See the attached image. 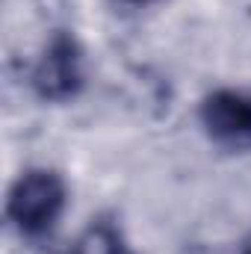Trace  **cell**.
<instances>
[{
    "label": "cell",
    "mask_w": 251,
    "mask_h": 254,
    "mask_svg": "<svg viewBox=\"0 0 251 254\" xmlns=\"http://www.w3.org/2000/svg\"><path fill=\"white\" fill-rule=\"evenodd\" d=\"M68 190L54 169H27L9 187L6 222L27 240L48 237L65 213Z\"/></svg>",
    "instance_id": "1"
},
{
    "label": "cell",
    "mask_w": 251,
    "mask_h": 254,
    "mask_svg": "<svg viewBox=\"0 0 251 254\" xmlns=\"http://www.w3.org/2000/svg\"><path fill=\"white\" fill-rule=\"evenodd\" d=\"M198 119L213 145L246 154L251 151V95L240 89H216L201 101Z\"/></svg>",
    "instance_id": "2"
},
{
    "label": "cell",
    "mask_w": 251,
    "mask_h": 254,
    "mask_svg": "<svg viewBox=\"0 0 251 254\" xmlns=\"http://www.w3.org/2000/svg\"><path fill=\"white\" fill-rule=\"evenodd\" d=\"M33 86L45 101H68L83 86V57L71 36H54L39 57L33 71Z\"/></svg>",
    "instance_id": "3"
},
{
    "label": "cell",
    "mask_w": 251,
    "mask_h": 254,
    "mask_svg": "<svg viewBox=\"0 0 251 254\" xmlns=\"http://www.w3.org/2000/svg\"><path fill=\"white\" fill-rule=\"evenodd\" d=\"M77 254H127L125 243L119 237V231L113 225H92L89 234L80 240V249Z\"/></svg>",
    "instance_id": "4"
},
{
    "label": "cell",
    "mask_w": 251,
    "mask_h": 254,
    "mask_svg": "<svg viewBox=\"0 0 251 254\" xmlns=\"http://www.w3.org/2000/svg\"><path fill=\"white\" fill-rule=\"evenodd\" d=\"M125 3H136V6H145V3H157V0H125Z\"/></svg>",
    "instance_id": "5"
},
{
    "label": "cell",
    "mask_w": 251,
    "mask_h": 254,
    "mask_svg": "<svg viewBox=\"0 0 251 254\" xmlns=\"http://www.w3.org/2000/svg\"><path fill=\"white\" fill-rule=\"evenodd\" d=\"M243 254H251V237L246 240V249H243Z\"/></svg>",
    "instance_id": "6"
}]
</instances>
